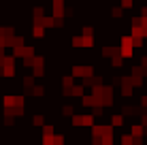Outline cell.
<instances>
[{"label": "cell", "mask_w": 147, "mask_h": 145, "mask_svg": "<svg viewBox=\"0 0 147 145\" xmlns=\"http://www.w3.org/2000/svg\"><path fill=\"white\" fill-rule=\"evenodd\" d=\"M92 75H94V68H92V66H85V64L73 66V77H83V79H90Z\"/></svg>", "instance_id": "obj_1"}, {"label": "cell", "mask_w": 147, "mask_h": 145, "mask_svg": "<svg viewBox=\"0 0 147 145\" xmlns=\"http://www.w3.org/2000/svg\"><path fill=\"white\" fill-rule=\"evenodd\" d=\"M73 126H94V115H92V113L73 115Z\"/></svg>", "instance_id": "obj_2"}, {"label": "cell", "mask_w": 147, "mask_h": 145, "mask_svg": "<svg viewBox=\"0 0 147 145\" xmlns=\"http://www.w3.org/2000/svg\"><path fill=\"white\" fill-rule=\"evenodd\" d=\"M32 34H34L36 38H43V36H45V28H43V26H34V28H32Z\"/></svg>", "instance_id": "obj_3"}, {"label": "cell", "mask_w": 147, "mask_h": 145, "mask_svg": "<svg viewBox=\"0 0 147 145\" xmlns=\"http://www.w3.org/2000/svg\"><path fill=\"white\" fill-rule=\"evenodd\" d=\"M81 36H88V38H92V36H94V28H92V26H85V28H81Z\"/></svg>", "instance_id": "obj_4"}, {"label": "cell", "mask_w": 147, "mask_h": 145, "mask_svg": "<svg viewBox=\"0 0 147 145\" xmlns=\"http://www.w3.org/2000/svg\"><path fill=\"white\" fill-rule=\"evenodd\" d=\"M111 124H113V126H121V124H124V117H121V115H113Z\"/></svg>", "instance_id": "obj_5"}, {"label": "cell", "mask_w": 147, "mask_h": 145, "mask_svg": "<svg viewBox=\"0 0 147 145\" xmlns=\"http://www.w3.org/2000/svg\"><path fill=\"white\" fill-rule=\"evenodd\" d=\"M62 113H64V115H73V105H64Z\"/></svg>", "instance_id": "obj_6"}, {"label": "cell", "mask_w": 147, "mask_h": 145, "mask_svg": "<svg viewBox=\"0 0 147 145\" xmlns=\"http://www.w3.org/2000/svg\"><path fill=\"white\" fill-rule=\"evenodd\" d=\"M43 92H45V90L40 88V86H34V90H32V94H34V96H43Z\"/></svg>", "instance_id": "obj_7"}, {"label": "cell", "mask_w": 147, "mask_h": 145, "mask_svg": "<svg viewBox=\"0 0 147 145\" xmlns=\"http://www.w3.org/2000/svg\"><path fill=\"white\" fill-rule=\"evenodd\" d=\"M34 124L40 126V124H43V115H34Z\"/></svg>", "instance_id": "obj_8"}, {"label": "cell", "mask_w": 147, "mask_h": 145, "mask_svg": "<svg viewBox=\"0 0 147 145\" xmlns=\"http://www.w3.org/2000/svg\"><path fill=\"white\" fill-rule=\"evenodd\" d=\"M121 7H126V9L132 7V0H121Z\"/></svg>", "instance_id": "obj_9"}, {"label": "cell", "mask_w": 147, "mask_h": 145, "mask_svg": "<svg viewBox=\"0 0 147 145\" xmlns=\"http://www.w3.org/2000/svg\"><path fill=\"white\" fill-rule=\"evenodd\" d=\"M113 15H115V17H121V9L115 7V9H113Z\"/></svg>", "instance_id": "obj_10"}, {"label": "cell", "mask_w": 147, "mask_h": 145, "mask_svg": "<svg viewBox=\"0 0 147 145\" xmlns=\"http://www.w3.org/2000/svg\"><path fill=\"white\" fill-rule=\"evenodd\" d=\"M36 2H43V0H36Z\"/></svg>", "instance_id": "obj_11"}]
</instances>
